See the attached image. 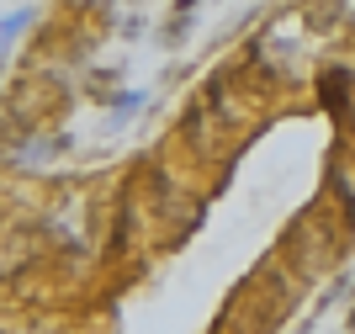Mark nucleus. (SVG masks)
I'll return each mask as SVG.
<instances>
[{
	"label": "nucleus",
	"instance_id": "obj_4",
	"mask_svg": "<svg viewBox=\"0 0 355 334\" xmlns=\"http://www.w3.org/2000/svg\"><path fill=\"white\" fill-rule=\"evenodd\" d=\"M350 324H355V319H350Z\"/></svg>",
	"mask_w": 355,
	"mask_h": 334
},
{
	"label": "nucleus",
	"instance_id": "obj_3",
	"mask_svg": "<svg viewBox=\"0 0 355 334\" xmlns=\"http://www.w3.org/2000/svg\"><path fill=\"white\" fill-rule=\"evenodd\" d=\"M0 69H6V43H0Z\"/></svg>",
	"mask_w": 355,
	"mask_h": 334
},
{
	"label": "nucleus",
	"instance_id": "obj_2",
	"mask_svg": "<svg viewBox=\"0 0 355 334\" xmlns=\"http://www.w3.org/2000/svg\"><path fill=\"white\" fill-rule=\"evenodd\" d=\"M138 106H144V90H128V96L117 101V112H112V117H117V122H128V117H133Z\"/></svg>",
	"mask_w": 355,
	"mask_h": 334
},
{
	"label": "nucleus",
	"instance_id": "obj_1",
	"mask_svg": "<svg viewBox=\"0 0 355 334\" xmlns=\"http://www.w3.org/2000/svg\"><path fill=\"white\" fill-rule=\"evenodd\" d=\"M32 22H37V11H32V6H21V11H11V16H6V22H0V43L11 48L16 37H21V32L32 27Z\"/></svg>",
	"mask_w": 355,
	"mask_h": 334
}]
</instances>
